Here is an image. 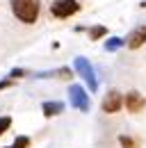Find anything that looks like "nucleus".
Segmentation results:
<instances>
[{
  "mask_svg": "<svg viewBox=\"0 0 146 148\" xmlns=\"http://www.w3.org/2000/svg\"><path fill=\"white\" fill-rule=\"evenodd\" d=\"M30 146H32V139L28 134H18L14 139V144H12V148H30Z\"/></svg>",
  "mask_w": 146,
  "mask_h": 148,
  "instance_id": "nucleus-12",
  "label": "nucleus"
},
{
  "mask_svg": "<svg viewBox=\"0 0 146 148\" xmlns=\"http://www.w3.org/2000/svg\"><path fill=\"white\" fill-rule=\"evenodd\" d=\"M12 123H14V119H12L9 114H7V116H0V137L9 132V128H12Z\"/></svg>",
  "mask_w": 146,
  "mask_h": 148,
  "instance_id": "nucleus-13",
  "label": "nucleus"
},
{
  "mask_svg": "<svg viewBox=\"0 0 146 148\" xmlns=\"http://www.w3.org/2000/svg\"><path fill=\"white\" fill-rule=\"evenodd\" d=\"M48 75H55V77H59V80H71L73 77L71 69H57V71H50Z\"/></svg>",
  "mask_w": 146,
  "mask_h": 148,
  "instance_id": "nucleus-14",
  "label": "nucleus"
},
{
  "mask_svg": "<svg viewBox=\"0 0 146 148\" xmlns=\"http://www.w3.org/2000/svg\"><path fill=\"white\" fill-rule=\"evenodd\" d=\"M101 110L105 114H119L123 110V93H119L116 89H110L103 98V103H101Z\"/></svg>",
  "mask_w": 146,
  "mask_h": 148,
  "instance_id": "nucleus-4",
  "label": "nucleus"
},
{
  "mask_svg": "<svg viewBox=\"0 0 146 148\" xmlns=\"http://www.w3.org/2000/svg\"><path fill=\"white\" fill-rule=\"evenodd\" d=\"M62 112H64V103H62V100H46V103H41V114H43L46 119L59 116Z\"/></svg>",
  "mask_w": 146,
  "mask_h": 148,
  "instance_id": "nucleus-8",
  "label": "nucleus"
},
{
  "mask_svg": "<svg viewBox=\"0 0 146 148\" xmlns=\"http://www.w3.org/2000/svg\"><path fill=\"white\" fill-rule=\"evenodd\" d=\"M87 32H89L91 41H98V39H103L105 34H107V27H105V25H94V27H89Z\"/></svg>",
  "mask_w": 146,
  "mask_h": 148,
  "instance_id": "nucleus-11",
  "label": "nucleus"
},
{
  "mask_svg": "<svg viewBox=\"0 0 146 148\" xmlns=\"http://www.w3.org/2000/svg\"><path fill=\"white\" fill-rule=\"evenodd\" d=\"M14 84H16V80H12V77H5V80H0V91L9 89V87H14Z\"/></svg>",
  "mask_w": 146,
  "mask_h": 148,
  "instance_id": "nucleus-16",
  "label": "nucleus"
},
{
  "mask_svg": "<svg viewBox=\"0 0 146 148\" xmlns=\"http://www.w3.org/2000/svg\"><path fill=\"white\" fill-rule=\"evenodd\" d=\"M80 2L78 0H53L50 2V16L53 18H71V16H75L78 12H80Z\"/></svg>",
  "mask_w": 146,
  "mask_h": 148,
  "instance_id": "nucleus-2",
  "label": "nucleus"
},
{
  "mask_svg": "<svg viewBox=\"0 0 146 148\" xmlns=\"http://www.w3.org/2000/svg\"><path fill=\"white\" fill-rule=\"evenodd\" d=\"M14 18L23 25H34L41 16V0H9Z\"/></svg>",
  "mask_w": 146,
  "mask_h": 148,
  "instance_id": "nucleus-1",
  "label": "nucleus"
},
{
  "mask_svg": "<svg viewBox=\"0 0 146 148\" xmlns=\"http://www.w3.org/2000/svg\"><path fill=\"white\" fill-rule=\"evenodd\" d=\"M119 146L121 148H139L142 141L135 139V137H130V134H119Z\"/></svg>",
  "mask_w": 146,
  "mask_h": 148,
  "instance_id": "nucleus-9",
  "label": "nucleus"
},
{
  "mask_svg": "<svg viewBox=\"0 0 146 148\" xmlns=\"http://www.w3.org/2000/svg\"><path fill=\"white\" fill-rule=\"evenodd\" d=\"M144 43H146V25L135 27V30L126 37V46L130 48V50H137V48H142Z\"/></svg>",
  "mask_w": 146,
  "mask_h": 148,
  "instance_id": "nucleus-7",
  "label": "nucleus"
},
{
  "mask_svg": "<svg viewBox=\"0 0 146 148\" xmlns=\"http://www.w3.org/2000/svg\"><path fill=\"white\" fill-rule=\"evenodd\" d=\"M23 75H28V71H25V69H12L7 77H12V80H18V77H23Z\"/></svg>",
  "mask_w": 146,
  "mask_h": 148,
  "instance_id": "nucleus-15",
  "label": "nucleus"
},
{
  "mask_svg": "<svg viewBox=\"0 0 146 148\" xmlns=\"http://www.w3.org/2000/svg\"><path fill=\"white\" fill-rule=\"evenodd\" d=\"M69 96H71V105L75 107V110L89 112L91 100H89V96H87V91H85V87H80V84H71V87H69Z\"/></svg>",
  "mask_w": 146,
  "mask_h": 148,
  "instance_id": "nucleus-5",
  "label": "nucleus"
},
{
  "mask_svg": "<svg viewBox=\"0 0 146 148\" xmlns=\"http://www.w3.org/2000/svg\"><path fill=\"white\" fill-rule=\"evenodd\" d=\"M121 46H126V39H119V37H110L105 41V50L107 53H114V50H119Z\"/></svg>",
  "mask_w": 146,
  "mask_h": 148,
  "instance_id": "nucleus-10",
  "label": "nucleus"
},
{
  "mask_svg": "<svg viewBox=\"0 0 146 148\" xmlns=\"http://www.w3.org/2000/svg\"><path fill=\"white\" fill-rule=\"evenodd\" d=\"M123 107H126V112H130V114H142L144 107H146V98L139 91H128L126 96H123Z\"/></svg>",
  "mask_w": 146,
  "mask_h": 148,
  "instance_id": "nucleus-6",
  "label": "nucleus"
},
{
  "mask_svg": "<svg viewBox=\"0 0 146 148\" xmlns=\"http://www.w3.org/2000/svg\"><path fill=\"white\" fill-rule=\"evenodd\" d=\"M5 148H12V146H5Z\"/></svg>",
  "mask_w": 146,
  "mask_h": 148,
  "instance_id": "nucleus-17",
  "label": "nucleus"
},
{
  "mask_svg": "<svg viewBox=\"0 0 146 148\" xmlns=\"http://www.w3.org/2000/svg\"><path fill=\"white\" fill-rule=\"evenodd\" d=\"M73 66H75V71L80 73V77L87 82V87H89V91H98V80H96V73H94V69H91V64L85 59V57H75V62H73Z\"/></svg>",
  "mask_w": 146,
  "mask_h": 148,
  "instance_id": "nucleus-3",
  "label": "nucleus"
}]
</instances>
